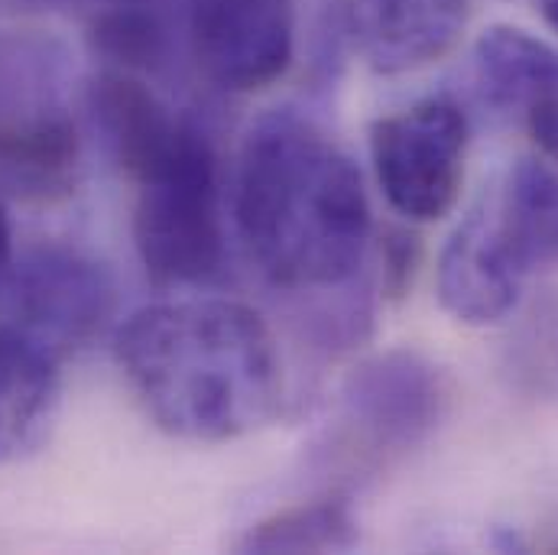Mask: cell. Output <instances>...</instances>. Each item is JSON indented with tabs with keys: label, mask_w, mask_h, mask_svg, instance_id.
<instances>
[{
	"label": "cell",
	"mask_w": 558,
	"mask_h": 555,
	"mask_svg": "<svg viewBox=\"0 0 558 555\" xmlns=\"http://www.w3.org/2000/svg\"><path fill=\"white\" fill-rule=\"evenodd\" d=\"M10 221L0 208V286L7 282V274H10Z\"/></svg>",
	"instance_id": "cell-19"
},
{
	"label": "cell",
	"mask_w": 558,
	"mask_h": 555,
	"mask_svg": "<svg viewBox=\"0 0 558 555\" xmlns=\"http://www.w3.org/2000/svg\"><path fill=\"white\" fill-rule=\"evenodd\" d=\"M234 225L247 257L277 289H348L371 244L361 169L312 121L292 111L267 114L238 159Z\"/></svg>",
	"instance_id": "cell-1"
},
{
	"label": "cell",
	"mask_w": 558,
	"mask_h": 555,
	"mask_svg": "<svg viewBox=\"0 0 558 555\" xmlns=\"http://www.w3.org/2000/svg\"><path fill=\"white\" fill-rule=\"evenodd\" d=\"M7 286L20 328L59 358L101 338L118 305L108 267L62 244L26 251L16 267L10 264Z\"/></svg>",
	"instance_id": "cell-8"
},
{
	"label": "cell",
	"mask_w": 558,
	"mask_h": 555,
	"mask_svg": "<svg viewBox=\"0 0 558 555\" xmlns=\"http://www.w3.org/2000/svg\"><path fill=\"white\" fill-rule=\"evenodd\" d=\"M46 3H56V7H82L88 16H95V13H105V10H114V7L149 3V0H46Z\"/></svg>",
	"instance_id": "cell-18"
},
{
	"label": "cell",
	"mask_w": 558,
	"mask_h": 555,
	"mask_svg": "<svg viewBox=\"0 0 558 555\" xmlns=\"http://www.w3.org/2000/svg\"><path fill=\"white\" fill-rule=\"evenodd\" d=\"M494 208L530 274L558 267V172L549 162L520 159L494 195Z\"/></svg>",
	"instance_id": "cell-13"
},
{
	"label": "cell",
	"mask_w": 558,
	"mask_h": 555,
	"mask_svg": "<svg viewBox=\"0 0 558 555\" xmlns=\"http://www.w3.org/2000/svg\"><path fill=\"white\" fill-rule=\"evenodd\" d=\"M526 128H530L533 140L539 143V149L558 162V98L539 105L536 111H530L526 114Z\"/></svg>",
	"instance_id": "cell-17"
},
{
	"label": "cell",
	"mask_w": 558,
	"mask_h": 555,
	"mask_svg": "<svg viewBox=\"0 0 558 555\" xmlns=\"http://www.w3.org/2000/svg\"><path fill=\"white\" fill-rule=\"evenodd\" d=\"M530 270L520 264L494 198L474 208L438 257V299L464 325L504 322L523 295Z\"/></svg>",
	"instance_id": "cell-9"
},
{
	"label": "cell",
	"mask_w": 558,
	"mask_h": 555,
	"mask_svg": "<svg viewBox=\"0 0 558 555\" xmlns=\"http://www.w3.org/2000/svg\"><path fill=\"white\" fill-rule=\"evenodd\" d=\"M182 39L211 85L260 92L292 65L295 0H182Z\"/></svg>",
	"instance_id": "cell-7"
},
{
	"label": "cell",
	"mask_w": 558,
	"mask_h": 555,
	"mask_svg": "<svg viewBox=\"0 0 558 555\" xmlns=\"http://www.w3.org/2000/svg\"><path fill=\"white\" fill-rule=\"evenodd\" d=\"M351 546H357V520L344 494L286 507L241 540L244 553H344Z\"/></svg>",
	"instance_id": "cell-15"
},
{
	"label": "cell",
	"mask_w": 558,
	"mask_h": 555,
	"mask_svg": "<svg viewBox=\"0 0 558 555\" xmlns=\"http://www.w3.org/2000/svg\"><path fill=\"white\" fill-rule=\"evenodd\" d=\"M134 244L146 277L159 289L205 286L225 277L228 225L221 169L137 189Z\"/></svg>",
	"instance_id": "cell-5"
},
{
	"label": "cell",
	"mask_w": 558,
	"mask_h": 555,
	"mask_svg": "<svg viewBox=\"0 0 558 555\" xmlns=\"http://www.w3.org/2000/svg\"><path fill=\"white\" fill-rule=\"evenodd\" d=\"M471 79L481 105L526 118L558 98V46L520 26H490L474 43Z\"/></svg>",
	"instance_id": "cell-12"
},
{
	"label": "cell",
	"mask_w": 558,
	"mask_h": 555,
	"mask_svg": "<svg viewBox=\"0 0 558 555\" xmlns=\"http://www.w3.org/2000/svg\"><path fill=\"white\" fill-rule=\"evenodd\" d=\"M88 108L114 162L137 189L221 169L208 134L166 105L140 75L101 69L88 88Z\"/></svg>",
	"instance_id": "cell-6"
},
{
	"label": "cell",
	"mask_w": 558,
	"mask_h": 555,
	"mask_svg": "<svg viewBox=\"0 0 558 555\" xmlns=\"http://www.w3.org/2000/svg\"><path fill=\"white\" fill-rule=\"evenodd\" d=\"M441 371L416 351H384L357 364L338 394L335 429L318 445L325 471H371L418 448L445 417Z\"/></svg>",
	"instance_id": "cell-3"
},
{
	"label": "cell",
	"mask_w": 558,
	"mask_h": 555,
	"mask_svg": "<svg viewBox=\"0 0 558 555\" xmlns=\"http://www.w3.org/2000/svg\"><path fill=\"white\" fill-rule=\"evenodd\" d=\"M88 46L105 69L159 75L172 65L175 29L162 10V0L131 3L88 16Z\"/></svg>",
	"instance_id": "cell-14"
},
{
	"label": "cell",
	"mask_w": 558,
	"mask_h": 555,
	"mask_svg": "<svg viewBox=\"0 0 558 555\" xmlns=\"http://www.w3.org/2000/svg\"><path fill=\"white\" fill-rule=\"evenodd\" d=\"M536 7H539L543 20L558 33V0H536Z\"/></svg>",
	"instance_id": "cell-20"
},
{
	"label": "cell",
	"mask_w": 558,
	"mask_h": 555,
	"mask_svg": "<svg viewBox=\"0 0 558 555\" xmlns=\"http://www.w3.org/2000/svg\"><path fill=\"white\" fill-rule=\"evenodd\" d=\"M468 114L438 95L371 128V162L387 202L410 221H438L458 202L468 156Z\"/></svg>",
	"instance_id": "cell-4"
},
{
	"label": "cell",
	"mask_w": 558,
	"mask_h": 555,
	"mask_svg": "<svg viewBox=\"0 0 558 555\" xmlns=\"http://www.w3.org/2000/svg\"><path fill=\"white\" fill-rule=\"evenodd\" d=\"M118 364L162 432L228 442L274 419L282 361L260 312L234 299H172L134 312L118 331Z\"/></svg>",
	"instance_id": "cell-2"
},
{
	"label": "cell",
	"mask_w": 558,
	"mask_h": 555,
	"mask_svg": "<svg viewBox=\"0 0 558 555\" xmlns=\"http://www.w3.org/2000/svg\"><path fill=\"white\" fill-rule=\"evenodd\" d=\"M59 410V354L20 325H0V464L43 445Z\"/></svg>",
	"instance_id": "cell-11"
},
{
	"label": "cell",
	"mask_w": 558,
	"mask_h": 555,
	"mask_svg": "<svg viewBox=\"0 0 558 555\" xmlns=\"http://www.w3.org/2000/svg\"><path fill=\"white\" fill-rule=\"evenodd\" d=\"M351 43L384 75L441 59L468 26V0H344Z\"/></svg>",
	"instance_id": "cell-10"
},
{
	"label": "cell",
	"mask_w": 558,
	"mask_h": 555,
	"mask_svg": "<svg viewBox=\"0 0 558 555\" xmlns=\"http://www.w3.org/2000/svg\"><path fill=\"white\" fill-rule=\"evenodd\" d=\"M418 264V244L407 231H390L384 238V289L390 295H403L413 282Z\"/></svg>",
	"instance_id": "cell-16"
}]
</instances>
